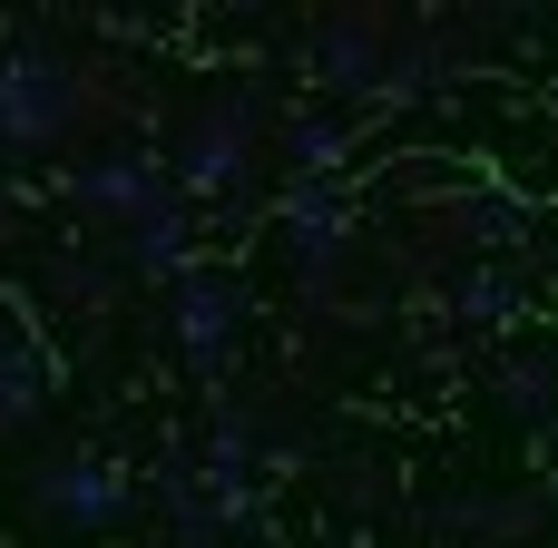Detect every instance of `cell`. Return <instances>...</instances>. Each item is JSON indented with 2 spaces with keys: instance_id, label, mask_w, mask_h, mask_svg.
<instances>
[{
  "instance_id": "6da1fadb",
  "label": "cell",
  "mask_w": 558,
  "mask_h": 548,
  "mask_svg": "<svg viewBox=\"0 0 558 548\" xmlns=\"http://www.w3.org/2000/svg\"><path fill=\"white\" fill-rule=\"evenodd\" d=\"M88 108V78L59 49H0V157H49Z\"/></svg>"
},
{
  "instance_id": "7a4b0ae2",
  "label": "cell",
  "mask_w": 558,
  "mask_h": 548,
  "mask_svg": "<svg viewBox=\"0 0 558 548\" xmlns=\"http://www.w3.org/2000/svg\"><path fill=\"white\" fill-rule=\"evenodd\" d=\"M265 98L255 88H226L216 108H196V127L177 137V196L196 206V196H235L245 176H255V157H265Z\"/></svg>"
},
{
  "instance_id": "3957f363",
  "label": "cell",
  "mask_w": 558,
  "mask_h": 548,
  "mask_svg": "<svg viewBox=\"0 0 558 548\" xmlns=\"http://www.w3.org/2000/svg\"><path fill=\"white\" fill-rule=\"evenodd\" d=\"M29 510H39V529L98 539V529L137 520V490H128V471H108L98 451H59V461L29 471Z\"/></svg>"
},
{
  "instance_id": "277c9868",
  "label": "cell",
  "mask_w": 558,
  "mask_h": 548,
  "mask_svg": "<svg viewBox=\"0 0 558 548\" xmlns=\"http://www.w3.org/2000/svg\"><path fill=\"white\" fill-rule=\"evenodd\" d=\"M235 314H245V294H235L226 275H206V265H186V275L167 284V333H177V353H186L196 373H226Z\"/></svg>"
},
{
  "instance_id": "5b68a950",
  "label": "cell",
  "mask_w": 558,
  "mask_h": 548,
  "mask_svg": "<svg viewBox=\"0 0 558 548\" xmlns=\"http://www.w3.org/2000/svg\"><path fill=\"white\" fill-rule=\"evenodd\" d=\"M69 196H78V206H98V216H118V226H137V216L177 206V176H167V167H147V157H128V147H108V157L69 167Z\"/></svg>"
},
{
  "instance_id": "8992f818",
  "label": "cell",
  "mask_w": 558,
  "mask_h": 548,
  "mask_svg": "<svg viewBox=\"0 0 558 548\" xmlns=\"http://www.w3.org/2000/svg\"><path fill=\"white\" fill-rule=\"evenodd\" d=\"M422 529H432V539L451 529V539H500V548H520V539H539V529H549V500H539V490H520V500H500V490H461V500H432V510H422Z\"/></svg>"
},
{
  "instance_id": "52a82bcc",
  "label": "cell",
  "mask_w": 558,
  "mask_h": 548,
  "mask_svg": "<svg viewBox=\"0 0 558 548\" xmlns=\"http://www.w3.org/2000/svg\"><path fill=\"white\" fill-rule=\"evenodd\" d=\"M383 69H392V29L383 20H333L324 49H314V78L343 88V98H383Z\"/></svg>"
},
{
  "instance_id": "ba28073f",
  "label": "cell",
  "mask_w": 558,
  "mask_h": 548,
  "mask_svg": "<svg viewBox=\"0 0 558 548\" xmlns=\"http://www.w3.org/2000/svg\"><path fill=\"white\" fill-rule=\"evenodd\" d=\"M284 235H294V255H304V275L314 284H333V255L353 245V206L333 196V186H284Z\"/></svg>"
},
{
  "instance_id": "9c48e42d",
  "label": "cell",
  "mask_w": 558,
  "mask_h": 548,
  "mask_svg": "<svg viewBox=\"0 0 558 548\" xmlns=\"http://www.w3.org/2000/svg\"><path fill=\"white\" fill-rule=\"evenodd\" d=\"M186 226H196V206L177 196V206H157V216H137L128 226V275H186Z\"/></svg>"
},
{
  "instance_id": "30bf717a",
  "label": "cell",
  "mask_w": 558,
  "mask_h": 548,
  "mask_svg": "<svg viewBox=\"0 0 558 548\" xmlns=\"http://www.w3.org/2000/svg\"><path fill=\"white\" fill-rule=\"evenodd\" d=\"M500 412H530V422H549V412H558V353L500 363Z\"/></svg>"
},
{
  "instance_id": "8fae6325",
  "label": "cell",
  "mask_w": 558,
  "mask_h": 548,
  "mask_svg": "<svg viewBox=\"0 0 558 548\" xmlns=\"http://www.w3.org/2000/svg\"><path fill=\"white\" fill-rule=\"evenodd\" d=\"M275 147H284L294 167H314V176H324V167H343V157H353V127H343V118H294V127H275Z\"/></svg>"
},
{
  "instance_id": "7c38bea8",
  "label": "cell",
  "mask_w": 558,
  "mask_h": 548,
  "mask_svg": "<svg viewBox=\"0 0 558 548\" xmlns=\"http://www.w3.org/2000/svg\"><path fill=\"white\" fill-rule=\"evenodd\" d=\"M29 402H39V363H29V343H10V333H0V431H10V422H29Z\"/></svg>"
},
{
  "instance_id": "4fadbf2b",
  "label": "cell",
  "mask_w": 558,
  "mask_h": 548,
  "mask_svg": "<svg viewBox=\"0 0 558 548\" xmlns=\"http://www.w3.org/2000/svg\"><path fill=\"white\" fill-rule=\"evenodd\" d=\"M461 235H481V245H520L530 216H510L500 196H461Z\"/></svg>"
},
{
  "instance_id": "5bb4252c",
  "label": "cell",
  "mask_w": 558,
  "mask_h": 548,
  "mask_svg": "<svg viewBox=\"0 0 558 548\" xmlns=\"http://www.w3.org/2000/svg\"><path fill=\"white\" fill-rule=\"evenodd\" d=\"M461 314H471V324H500V314H520V284H510L500 265H481V275L461 284Z\"/></svg>"
}]
</instances>
